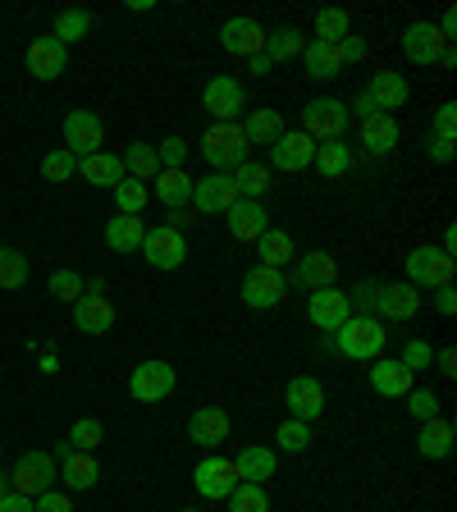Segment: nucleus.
Masks as SVG:
<instances>
[{"label":"nucleus","instance_id":"26","mask_svg":"<svg viewBox=\"0 0 457 512\" xmlns=\"http://www.w3.org/2000/svg\"><path fill=\"white\" fill-rule=\"evenodd\" d=\"M270 229V211L261 202H234L229 206V234L238 238V243H256V238Z\"/></svg>","mask_w":457,"mask_h":512},{"label":"nucleus","instance_id":"42","mask_svg":"<svg viewBox=\"0 0 457 512\" xmlns=\"http://www.w3.org/2000/svg\"><path fill=\"white\" fill-rule=\"evenodd\" d=\"M229 512H270V494L266 485H247V480H238V490L229 494Z\"/></svg>","mask_w":457,"mask_h":512},{"label":"nucleus","instance_id":"64","mask_svg":"<svg viewBox=\"0 0 457 512\" xmlns=\"http://www.w3.org/2000/svg\"><path fill=\"white\" fill-rule=\"evenodd\" d=\"M0 453H5V439H0Z\"/></svg>","mask_w":457,"mask_h":512},{"label":"nucleus","instance_id":"48","mask_svg":"<svg viewBox=\"0 0 457 512\" xmlns=\"http://www.w3.org/2000/svg\"><path fill=\"white\" fill-rule=\"evenodd\" d=\"M83 293H87V284H83V275H78V270L64 266V270H55V275H51V298L55 302H78Z\"/></svg>","mask_w":457,"mask_h":512},{"label":"nucleus","instance_id":"49","mask_svg":"<svg viewBox=\"0 0 457 512\" xmlns=\"http://www.w3.org/2000/svg\"><path fill=\"white\" fill-rule=\"evenodd\" d=\"M348 302H352V316H375V307H380V279H362V284L348 293Z\"/></svg>","mask_w":457,"mask_h":512},{"label":"nucleus","instance_id":"16","mask_svg":"<svg viewBox=\"0 0 457 512\" xmlns=\"http://www.w3.org/2000/svg\"><path fill=\"white\" fill-rule=\"evenodd\" d=\"M284 403H288V416L293 421H316L320 412H325V384L316 380V375H293L284 389Z\"/></svg>","mask_w":457,"mask_h":512},{"label":"nucleus","instance_id":"59","mask_svg":"<svg viewBox=\"0 0 457 512\" xmlns=\"http://www.w3.org/2000/svg\"><path fill=\"white\" fill-rule=\"evenodd\" d=\"M435 362H439V371H444V375H448V380H453V375H457V352H453V348L435 352Z\"/></svg>","mask_w":457,"mask_h":512},{"label":"nucleus","instance_id":"17","mask_svg":"<svg viewBox=\"0 0 457 512\" xmlns=\"http://www.w3.org/2000/svg\"><path fill=\"white\" fill-rule=\"evenodd\" d=\"M220 46L229 55H243V60H252V55L266 51V28H261L252 14H234V19L220 28Z\"/></svg>","mask_w":457,"mask_h":512},{"label":"nucleus","instance_id":"39","mask_svg":"<svg viewBox=\"0 0 457 512\" xmlns=\"http://www.w3.org/2000/svg\"><path fill=\"white\" fill-rule=\"evenodd\" d=\"M119 160H124V174H133L138 183H147L160 174V160H156V147H151V142H128V151Z\"/></svg>","mask_w":457,"mask_h":512},{"label":"nucleus","instance_id":"54","mask_svg":"<svg viewBox=\"0 0 457 512\" xmlns=\"http://www.w3.org/2000/svg\"><path fill=\"white\" fill-rule=\"evenodd\" d=\"M339 46V60L343 64H352V60H366V37H357V32H348L343 42H334Z\"/></svg>","mask_w":457,"mask_h":512},{"label":"nucleus","instance_id":"33","mask_svg":"<svg viewBox=\"0 0 457 512\" xmlns=\"http://www.w3.org/2000/svg\"><path fill=\"white\" fill-rule=\"evenodd\" d=\"M234 471H238V480H247V485H266V480L275 476V448L247 444L234 458Z\"/></svg>","mask_w":457,"mask_h":512},{"label":"nucleus","instance_id":"32","mask_svg":"<svg viewBox=\"0 0 457 512\" xmlns=\"http://www.w3.org/2000/svg\"><path fill=\"white\" fill-rule=\"evenodd\" d=\"M78 174H83L87 183H96V188H110L115 192V183H124V160L110 156V151H96V156H83L78 160Z\"/></svg>","mask_w":457,"mask_h":512},{"label":"nucleus","instance_id":"9","mask_svg":"<svg viewBox=\"0 0 457 512\" xmlns=\"http://www.w3.org/2000/svg\"><path fill=\"white\" fill-rule=\"evenodd\" d=\"M243 202L238 197V183L234 174H206V179H192V211L202 215H229V206Z\"/></svg>","mask_w":457,"mask_h":512},{"label":"nucleus","instance_id":"34","mask_svg":"<svg viewBox=\"0 0 457 512\" xmlns=\"http://www.w3.org/2000/svg\"><path fill=\"white\" fill-rule=\"evenodd\" d=\"M279 133H284V115L279 110H270V106L247 110V128H243L247 147H275Z\"/></svg>","mask_w":457,"mask_h":512},{"label":"nucleus","instance_id":"41","mask_svg":"<svg viewBox=\"0 0 457 512\" xmlns=\"http://www.w3.org/2000/svg\"><path fill=\"white\" fill-rule=\"evenodd\" d=\"M352 32V19H348V10H316V42H343Z\"/></svg>","mask_w":457,"mask_h":512},{"label":"nucleus","instance_id":"60","mask_svg":"<svg viewBox=\"0 0 457 512\" xmlns=\"http://www.w3.org/2000/svg\"><path fill=\"white\" fill-rule=\"evenodd\" d=\"M352 110H357V119H371V115H380V110L371 106V96H366V92H362V96H357V101H352V106H348V115H352Z\"/></svg>","mask_w":457,"mask_h":512},{"label":"nucleus","instance_id":"52","mask_svg":"<svg viewBox=\"0 0 457 512\" xmlns=\"http://www.w3.org/2000/svg\"><path fill=\"white\" fill-rule=\"evenodd\" d=\"M407 412H412L416 421H435L439 416V394L435 389H412V394H407Z\"/></svg>","mask_w":457,"mask_h":512},{"label":"nucleus","instance_id":"55","mask_svg":"<svg viewBox=\"0 0 457 512\" xmlns=\"http://www.w3.org/2000/svg\"><path fill=\"white\" fill-rule=\"evenodd\" d=\"M37 512H74V503H69V494H60V490H46V494H37Z\"/></svg>","mask_w":457,"mask_h":512},{"label":"nucleus","instance_id":"25","mask_svg":"<svg viewBox=\"0 0 457 512\" xmlns=\"http://www.w3.org/2000/svg\"><path fill=\"white\" fill-rule=\"evenodd\" d=\"M366 96H371V106L380 110V115H394V110H403L407 106V96H412V87H407V78L403 74H375L371 83H366Z\"/></svg>","mask_w":457,"mask_h":512},{"label":"nucleus","instance_id":"12","mask_svg":"<svg viewBox=\"0 0 457 512\" xmlns=\"http://www.w3.org/2000/svg\"><path fill=\"white\" fill-rule=\"evenodd\" d=\"M101 142H106L101 115H92V110H69V115H64V151H74V156L83 160V156H96Z\"/></svg>","mask_w":457,"mask_h":512},{"label":"nucleus","instance_id":"46","mask_svg":"<svg viewBox=\"0 0 457 512\" xmlns=\"http://www.w3.org/2000/svg\"><path fill=\"white\" fill-rule=\"evenodd\" d=\"M28 284V256L14 247H0V288H23Z\"/></svg>","mask_w":457,"mask_h":512},{"label":"nucleus","instance_id":"2","mask_svg":"<svg viewBox=\"0 0 457 512\" xmlns=\"http://www.w3.org/2000/svg\"><path fill=\"white\" fill-rule=\"evenodd\" d=\"M202 160L211 165V174H234L247 160V138L243 124H206L202 133Z\"/></svg>","mask_w":457,"mask_h":512},{"label":"nucleus","instance_id":"51","mask_svg":"<svg viewBox=\"0 0 457 512\" xmlns=\"http://www.w3.org/2000/svg\"><path fill=\"white\" fill-rule=\"evenodd\" d=\"M398 362L407 366V371H430V362H435V348H430L426 339H407V348H403V357H398Z\"/></svg>","mask_w":457,"mask_h":512},{"label":"nucleus","instance_id":"6","mask_svg":"<svg viewBox=\"0 0 457 512\" xmlns=\"http://www.w3.org/2000/svg\"><path fill=\"white\" fill-rule=\"evenodd\" d=\"M10 490L14 494H28V499H37V494H46V490H55V458L51 453H23L19 462H14V471H10Z\"/></svg>","mask_w":457,"mask_h":512},{"label":"nucleus","instance_id":"61","mask_svg":"<svg viewBox=\"0 0 457 512\" xmlns=\"http://www.w3.org/2000/svg\"><path fill=\"white\" fill-rule=\"evenodd\" d=\"M247 69H252L256 78H266L270 69H275V64H270V60H266V51H261V55H252V60H247Z\"/></svg>","mask_w":457,"mask_h":512},{"label":"nucleus","instance_id":"57","mask_svg":"<svg viewBox=\"0 0 457 512\" xmlns=\"http://www.w3.org/2000/svg\"><path fill=\"white\" fill-rule=\"evenodd\" d=\"M0 512H37V503H32L28 494H5V499H0Z\"/></svg>","mask_w":457,"mask_h":512},{"label":"nucleus","instance_id":"62","mask_svg":"<svg viewBox=\"0 0 457 512\" xmlns=\"http://www.w3.org/2000/svg\"><path fill=\"white\" fill-rule=\"evenodd\" d=\"M5 494H14L10 490V471H0V499H5Z\"/></svg>","mask_w":457,"mask_h":512},{"label":"nucleus","instance_id":"19","mask_svg":"<svg viewBox=\"0 0 457 512\" xmlns=\"http://www.w3.org/2000/svg\"><path fill=\"white\" fill-rule=\"evenodd\" d=\"M334 279H339V261H334L330 252H307L293 261V275H288V284L307 288V293H316V288H330Z\"/></svg>","mask_w":457,"mask_h":512},{"label":"nucleus","instance_id":"1","mask_svg":"<svg viewBox=\"0 0 457 512\" xmlns=\"http://www.w3.org/2000/svg\"><path fill=\"white\" fill-rule=\"evenodd\" d=\"M384 343H389L384 320H375V316H348L339 330L325 339V348L339 352V357H348V362H375V357L384 352Z\"/></svg>","mask_w":457,"mask_h":512},{"label":"nucleus","instance_id":"36","mask_svg":"<svg viewBox=\"0 0 457 512\" xmlns=\"http://www.w3.org/2000/svg\"><path fill=\"white\" fill-rule=\"evenodd\" d=\"M302 46H307V37H302L293 23H284V28L266 32V60L270 64H288V60H302Z\"/></svg>","mask_w":457,"mask_h":512},{"label":"nucleus","instance_id":"21","mask_svg":"<svg viewBox=\"0 0 457 512\" xmlns=\"http://www.w3.org/2000/svg\"><path fill=\"white\" fill-rule=\"evenodd\" d=\"M229 430H234V421H229V412H220V407H197V412L188 416V439L211 448V453L229 439Z\"/></svg>","mask_w":457,"mask_h":512},{"label":"nucleus","instance_id":"45","mask_svg":"<svg viewBox=\"0 0 457 512\" xmlns=\"http://www.w3.org/2000/svg\"><path fill=\"white\" fill-rule=\"evenodd\" d=\"M275 448H284V453H307L311 448V426L307 421H279V430H275Z\"/></svg>","mask_w":457,"mask_h":512},{"label":"nucleus","instance_id":"5","mask_svg":"<svg viewBox=\"0 0 457 512\" xmlns=\"http://www.w3.org/2000/svg\"><path fill=\"white\" fill-rule=\"evenodd\" d=\"M453 270H457V261L444 256L439 247H412L407 252V284L412 288H444V284H453Z\"/></svg>","mask_w":457,"mask_h":512},{"label":"nucleus","instance_id":"50","mask_svg":"<svg viewBox=\"0 0 457 512\" xmlns=\"http://www.w3.org/2000/svg\"><path fill=\"white\" fill-rule=\"evenodd\" d=\"M156 160H160V170H183V160H188V142H183L179 133L160 138L156 142Z\"/></svg>","mask_w":457,"mask_h":512},{"label":"nucleus","instance_id":"63","mask_svg":"<svg viewBox=\"0 0 457 512\" xmlns=\"http://www.w3.org/2000/svg\"><path fill=\"white\" fill-rule=\"evenodd\" d=\"M179 512H197V508H179Z\"/></svg>","mask_w":457,"mask_h":512},{"label":"nucleus","instance_id":"14","mask_svg":"<svg viewBox=\"0 0 457 512\" xmlns=\"http://www.w3.org/2000/svg\"><path fill=\"white\" fill-rule=\"evenodd\" d=\"M311 160H316V142H311L302 128H284L279 142L270 147V170L298 174V170H311Z\"/></svg>","mask_w":457,"mask_h":512},{"label":"nucleus","instance_id":"56","mask_svg":"<svg viewBox=\"0 0 457 512\" xmlns=\"http://www.w3.org/2000/svg\"><path fill=\"white\" fill-rule=\"evenodd\" d=\"M435 311H439V316H453V311H457V288L453 284L435 288Z\"/></svg>","mask_w":457,"mask_h":512},{"label":"nucleus","instance_id":"40","mask_svg":"<svg viewBox=\"0 0 457 512\" xmlns=\"http://www.w3.org/2000/svg\"><path fill=\"white\" fill-rule=\"evenodd\" d=\"M87 32H92V14H87V10H60V14H55V23H51V37L60 46L83 42Z\"/></svg>","mask_w":457,"mask_h":512},{"label":"nucleus","instance_id":"11","mask_svg":"<svg viewBox=\"0 0 457 512\" xmlns=\"http://www.w3.org/2000/svg\"><path fill=\"white\" fill-rule=\"evenodd\" d=\"M110 325H115V307H110V298H106V279H92L87 293L74 302V330L106 334Z\"/></svg>","mask_w":457,"mask_h":512},{"label":"nucleus","instance_id":"23","mask_svg":"<svg viewBox=\"0 0 457 512\" xmlns=\"http://www.w3.org/2000/svg\"><path fill=\"white\" fill-rule=\"evenodd\" d=\"M412 380H416V375L407 371L398 357H375V362H371V389L380 398H407V394H412Z\"/></svg>","mask_w":457,"mask_h":512},{"label":"nucleus","instance_id":"58","mask_svg":"<svg viewBox=\"0 0 457 512\" xmlns=\"http://www.w3.org/2000/svg\"><path fill=\"white\" fill-rule=\"evenodd\" d=\"M426 151H430V160H435V165H448V160H453V142H426Z\"/></svg>","mask_w":457,"mask_h":512},{"label":"nucleus","instance_id":"38","mask_svg":"<svg viewBox=\"0 0 457 512\" xmlns=\"http://www.w3.org/2000/svg\"><path fill=\"white\" fill-rule=\"evenodd\" d=\"M311 165L320 170V179H343V174L352 170V147L348 142H320Z\"/></svg>","mask_w":457,"mask_h":512},{"label":"nucleus","instance_id":"28","mask_svg":"<svg viewBox=\"0 0 457 512\" xmlns=\"http://www.w3.org/2000/svg\"><path fill=\"white\" fill-rule=\"evenodd\" d=\"M302 69H307V78H316V83H330V78H339L343 74L339 46L307 37V46H302Z\"/></svg>","mask_w":457,"mask_h":512},{"label":"nucleus","instance_id":"13","mask_svg":"<svg viewBox=\"0 0 457 512\" xmlns=\"http://www.w3.org/2000/svg\"><path fill=\"white\" fill-rule=\"evenodd\" d=\"M128 394L138 403H165L174 394V366L170 362H142L128 375Z\"/></svg>","mask_w":457,"mask_h":512},{"label":"nucleus","instance_id":"27","mask_svg":"<svg viewBox=\"0 0 457 512\" xmlns=\"http://www.w3.org/2000/svg\"><path fill=\"white\" fill-rule=\"evenodd\" d=\"M453 439H457V430H453V421H448V416L421 421V435H416V453H421L426 462H444L448 453H453Z\"/></svg>","mask_w":457,"mask_h":512},{"label":"nucleus","instance_id":"24","mask_svg":"<svg viewBox=\"0 0 457 512\" xmlns=\"http://www.w3.org/2000/svg\"><path fill=\"white\" fill-rule=\"evenodd\" d=\"M416 311H421V288H412L407 279L380 284V307H375L380 320H412Z\"/></svg>","mask_w":457,"mask_h":512},{"label":"nucleus","instance_id":"53","mask_svg":"<svg viewBox=\"0 0 457 512\" xmlns=\"http://www.w3.org/2000/svg\"><path fill=\"white\" fill-rule=\"evenodd\" d=\"M435 138L439 142H453L457 138V106H453V101H444V106L435 110Z\"/></svg>","mask_w":457,"mask_h":512},{"label":"nucleus","instance_id":"15","mask_svg":"<svg viewBox=\"0 0 457 512\" xmlns=\"http://www.w3.org/2000/svg\"><path fill=\"white\" fill-rule=\"evenodd\" d=\"M307 316H311V325H316L320 334H334L343 325V320L352 316V302H348V293L343 288H316L307 298Z\"/></svg>","mask_w":457,"mask_h":512},{"label":"nucleus","instance_id":"7","mask_svg":"<svg viewBox=\"0 0 457 512\" xmlns=\"http://www.w3.org/2000/svg\"><path fill=\"white\" fill-rule=\"evenodd\" d=\"M142 256H147L151 270H179L188 261V238L179 229H170V224H156L142 238Z\"/></svg>","mask_w":457,"mask_h":512},{"label":"nucleus","instance_id":"29","mask_svg":"<svg viewBox=\"0 0 457 512\" xmlns=\"http://www.w3.org/2000/svg\"><path fill=\"white\" fill-rule=\"evenodd\" d=\"M256 256H261V266L284 270V266H293V261H298V243H293V234H288V229H275V224H270L266 234L256 238Z\"/></svg>","mask_w":457,"mask_h":512},{"label":"nucleus","instance_id":"18","mask_svg":"<svg viewBox=\"0 0 457 512\" xmlns=\"http://www.w3.org/2000/svg\"><path fill=\"white\" fill-rule=\"evenodd\" d=\"M444 37H439V28L435 23H426V19H416V23H407L403 28V55L412 64H439V55H444Z\"/></svg>","mask_w":457,"mask_h":512},{"label":"nucleus","instance_id":"20","mask_svg":"<svg viewBox=\"0 0 457 512\" xmlns=\"http://www.w3.org/2000/svg\"><path fill=\"white\" fill-rule=\"evenodd\" d=\"M55 476H64V490H96V480H101V467H96L92 453H78V448L60 444V467Z\"/></svg>","mask_w":457,"mask_h":512},{"label":"nucleus","instance_id":"30","mask_svg":"<svg viewBox=\"0 0 457 512\" xmlns=\"http://www.w3.org/2000/svg\"><path fill=\"white\" fill-rule=\"evenodd\" d=\"M142 238H147V224H142V215H115V220H106V247L119 256L138 252Z\"/></svg>","mask_w":457,"mask_h":512},{"label":"nucleus","instance_id":"8","mask_svg":"<svg viewBox=\"0 0 457 512\" xmlns=\"http://www.w3.org/2000/svg\"><path fill=\"white\" fill-rule=\"evenodd\" d=\"M192 490L202 494V499H229V494L238 490V471H234V458H220V453H211V458H202L197 467H192Z\"/></svg>","mask_w":457,"mask_h":512},{"label":"nucleus","instance_id":"44","mask_svg":"<svg viewBox=\"0 0 457 512\" xmlns=\"http://www.w3.org/2000/svg\"><path fill=\"white\" fill-rule=\"evenodd\" d=\"M42 174H46V183H69L78 174V156H74V151H64V147L46 151V156H42Z\"/></svg>","mask_w":457,"mask_h":512},{"label":"nucleus","instance_id":"47","mask_svg":"<svg viewBox=\"0 0 457 512\" xmlns=\"http://www.w3.org/2000/svg\"><path fill=\"white\" fill-rule=\"evenodd\" d=\"M147 197H151V188H147V183H138V179L115 183V206H119V215H142Z\"/></svg>","mask_w":457,"mask_h":512},{"label":"nucleus","instance_id":"31","mask_svg":"<svg viewBox=\"0 0 457 512\" xmlns=\"http://www.w3.org/2000/svg\"><path fill=\"white\" fill-rule=\"evenodd\" d=\"M398 138H403V128H398L394 115H371V119H362V147L371 151V156H389V151L398 147Z\"/></svg>","mask_w":457,"mask_h":512},{"label":"nucleus","instance_id":"10","mask_svg":"<svg viewBox=\"0 0 457 512\" xmlns=\"http://www.w3.org/2000/svg\"><path fill=\"white\" fill-rule=\"evenodd\" d=\"M284 293H288L284 270H270V266H261V261H256V266L243 275V302H247L252 311L279 307V302H284Z\"/></svg>","mask_w":457,"mask_h":512},{"label":"nucleus","instance_id":"22","mask_svg":"<svg viewBox=\"0 0 457 512\" xmlns=\"http://www.w3.org/2000/svg\"><path fill=\"white\" fill-rule=\"evenodd\" d=\"M64 69H69V46H60L55 37H37V42H28V74L32 78L51 83V78H60Z\"/></svg>","mask_w":457,"mask_h":512},{"label":"nucleus","instance_id":"43","mask_svg":"<svg viewBox=\"0 0 457 512\" xmlns=\"http://www.w3.org/2000/svg\"><path fill=\"white\" fill-rule=\"evenodd\" d=\"M101 439H106V426H101L96 416H83V421L69 426V448H78V453H96Z\"/></svg>","mask_w":457,"mask_h":512},{"label":"nucleus","instance_id":"3","mask_svg":"<svg viewBox=\"0 0 457 512\" xmlns=\"http://www.w3.org/2000/svg\"><path fill=\"white\" fill-rule=\"evenodd\" d=\"M352 115H348V101H339V96H316V101H307V110H302V133H307L311 142H343V133H348Z\"/></svg>","mask_w":457,"mask_h":512},{"label":"nucleus","instance_id":"37","mask_svg":"<svg viewBox=\"0 0 457 512\" xmlns=\"http://www.w3.org/2000/svg\"><path fill=\"white\" fill-rule=\"evenodd\" d=\"M234 183H238V197H247V202H261L270 192V165H261V160L247 156L243 165L234 170Z\"/></svg>","mask_w":457,"mask_h":512},{"label":"nucleus","instance_id":"4","mask_svg":"<svg viewBox=\"0 0 457 512\" xmlns=\"http://www.w3.org/2000/svg\"><path fill=\"white\" fill-rule=\"evenodd\" d=\"M202 106H206V115H211V124H234L247 110V92L234 74H215L211 83L202 87Z\"/></svg>","mask_w":457,"mask_h":512},{"label":"nucleus","instance_id":"35","mask_svg":"<svg viewBox=\"0 0 457 512\" xmlns=\"http://www.w3.org/2000/svg\"><path fill=\"white\" fill-rule=\"evenodd\" d=\"M156 197L165 211H188L192 202V179L183 170H160L156 174Z\"/></svg>","mask_w":457,"mask_h":512}]
</instances>
